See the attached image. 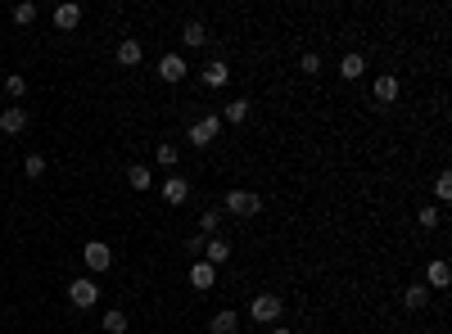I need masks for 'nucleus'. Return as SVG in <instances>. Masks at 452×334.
<instances>
[{
  "label": "nucleus",
  "mask_w": 452,
  "mask_h": 334,
  "mask_svg": "<svg viewBox=\"0 0 452 334\" xmlns=\"http://www.w3.org/2000/svg\"><path fill=\"white\" fill-rule=\"evenodd\" d=\"M226 213L231 217H258L263 213V199L249 190H226Z\"/></svg>",
  "instance_id": "obj_1"
},
{
  "label": "nucleus",
  "mask_w": 452,
  "mask_h": 334,
  "mask_svg": "<svg viewBox=\"0 0 452 334\" xmlns=\"http://www.w3.org/2000/svg\"><path fill=\"white\" fill-rule=\"evenodd\" d=\"M217 131H222V118H199V122H190V145H199V150H209V145L217 140Z\"/></svg>",
  "instance_id": "obj_2"
},
{
  "label": "nucleus",
  "mask_w": 452,
  "mask_h": 334,
  "mask_svg": "<svg viewBox=\"0 0 452 334\" xmlns=\"http://www.w3.org/2000/svg\"><path fill=\"white\" fill-rule=\"evenodd\" d=\"M82 262H87L91 271H109V267H114V249H109L104 240H91L87 249H82Z\"/></svg>",
  "instance_id": "obj_3"
},
{
  "label": "nucleus",
  "mask_w": 452,
  "mask_h": 334,
  "mask_svg": "<svg viewBox=\"0 0 452 334\" xmlns=\"http://www.w3.org/2000/svg\"><path fill=\"white\" fill-rule=\"evenodd\" d=\"M249 312H253V321H263V325H272V321H280V299H276V294H258Z\"/></svg>",
  "instance_id": "obj_4"
},
{
  "label": "nucleus",
  "mask_w": 452,
  "mask_h": 334,
  "mask_svg": "<svg viewBox=\"0 0 452 334\" xmlns=\"http://www.w3.org/2000/svg\"><path fill=\"white\" fill-rule=\"evenodd\" d=\"M398 91H402V86H398L394 72H380V77L371 82V95H375L380 104H394V100H398Z\"/></svg>",
  "instance_id": "obj_5"
},
{
  "label": "nucleus",
  "mask_w": 452,
  "mask_h": 334,
  "mask_svg": "<svg viewBox=\"0 0 452 334\" xmlns=\"http://www.w3.org/2000/svg\"><path fill=\"white\" fill-rule=\"evenodd\" d=\"M68 299H72V307H95L100 289H95V280H72L68 284Z\"/></svg>",
  "instance_id": "obj_6"
},
{
  "label": "nucleus",
  "mask_w": 452,
  "mask_h": 334,
  "mask_svg": "<svg viewBox=\"0 0 452 334\" xmlns=\"http://www.w3.org/2000/svg\"><path fill=\"white\" fill-rule=\"evenodd\" d=\"M77 23H82V5H72V0L55 5V28H59V32H72Z\"/></svg>",
  "instance_id": "obj_7"
},
{
  "label": "nucleus",
  "mask_w": 452,
  "mask_h": 334,
  "mask_svg": "<svg viewBox=\"0 0 452 334\" xmlns=\"http://www.w3.org/2000/svg\"><path fill=\"white\" fill-rule=\"evenodd\" d=\"M158 190H163V199H167V204H172V208H177V204H186V199H190V181H181V177H167L163 185H158Z\"/></svg>",
  "instance_id": "obj_8"
},
{
  "label": "nucleus",
  "mask_w": 452,
  "mask_h": 334,
  "mask_svg": "<svg viewBox=\"0 0 452 334\" xmlns=\"http://www.w3.org/2000/svg\"><path fill=\"white\" fill-rule=\"evenodd\" d=\"M158 77H163V82H181V77H186V59H181V55H163V59H158Z\"/></svg>",
  "instance_id": "obj_9"
},
{
  "label": "nucleus",
  "mask_w": 452,
  "mask_h": 334,
  "mask_svg": "<svg viewBox=\"0 0 452 334\" xmlns=\"http://www.w3.org/2000/svg\"><path fill=\"white\" fill-rule=\"evenodd\" d=\"M23 127H28V108H5V113H0V131L5 135H18Z\"/></svg>",
  "instance_id": "obj_10"
},
{
  "label": "nucleus",
  "mask_w": 452,
  "mask_h": 334,
  "mask_svg": "<svg viewBox=\"0 0 452 334\" xmlns=\"http://www.w3.org/2000/svg\"><path fill=\"white\" fill-rule=\"evenodd\" d=\"M190 284H194V289H213V284H217V267L194 262V267H190Z\"/></svg>",
  "instance_id": "obj_11"
},
{
  "label": "nucleus",
  "mask_w": 452,
  "mask_h": 334,
  "mask_svg": "<svg viewBox=\"0 0 452 334\" xmlns=\"http://www.w3.org/2000/svg\"><path fill=\"white\" fill-rule=\"evenodd\" d=\"M209 330H213V334H236V330H240V316L231 312V307H222V312L209 321Z\"/></svg>",
  "instance_id": "obj_12"
},
{
  "label": "nucleus",
  "mask_w": 452,
  "mask_h": 334,
  "mask_svg": "<svg viewBox=\"0 0 452 334\" xmlns=\"http://www.w3.org/2000/svg\"><path fill=\"white\" fill-rule=\"evenodd\" d=\"M140 55H145L140 41H131V36H127V41H118V64H122V68H136Z\"/></svg>",
  "instance_id": "obj_13"
},
{
  "label": "nucleus",
  "mask_w": 452,
  "mask_h": 334,
  "mask_svg": "<svg viewBox=\"0 0 452 334\" xmlns=\"http://www.w3.org/2000/svg\"><path fill=\"white\" fill-rule=\"evenodd\" d=\"M204 253H209V267H222L226 257H231V244H226V240H217V235H213V240H204Z\"/></svg>",
  "instance_id": "obj_14"
},
{
  "label": "nucleus",
  "mask_w": 452,
  "mask_h": 334,
  "mask_svg": "<svg viewBox=\"0 0 452 334\" xmlns=\"http://www.w3.org/2000/svg\"><path fill=\"white\" fill-rule=\"evenodd\" d=\"M226 82H231V68L222 64V59H213V64L204 68V86H213V91H217V86H226Z\"/></svg>",
  "instance_id": "obj_15"
},
{
  "label": "nucleus",
  "mask_w": 452,
  "mask_h": 334,
  "mask_svg": "<svg viewBox=\"0 0 452 334\" xmlns=\"http://www.w3.org/2000/svg\"><path fill=\"white\" fill-rule=\"evenodd\" d=\"M448 280H452V267H448V262H430L425 284H430V289H448Z\"/></svg>",
  "instance_id": "obj_16"
},
{
  "label": "nucleus",
  "mask_w": 452,
  "mask_h": 334,
  "mask_svg": "<svg viewBox=\"0 0 452 334\" xmlns=\"http://www.w3.org/2000/svg\"><path fill=\"white\" fill-rule=\"evenodd\" d=\"M362 72H366V59H362V55H344V59H339V77L358 82Z\"/></svg>",
  "instance_id": "obj_17"
},
{
  "label": "nucleus",
  "mask_w": 452,
  "mask_h": 334,
  "mask_svg": "<svg viewBox=\"0 0 452 334\" xmlns=\"http://www.w3.org/2000/svg\"><path fill=\"white\" fill-rule=\"evenodd\" d=\"M402 303H407L412 312H421V307L430 303V289H425V284H407V289H402Z\"/></svg>",
  "instance_id": "obj_18"
},
{
  "label": "nucleus",
  "mask_w": 452,
  "mask_h": 334,
  "mask_svg": "<svg viewBox=\"0 0 452 334\" xmlns=\"http://www.w3.org/2000/svg\"><path fill=\"white\" fill-rule=\"evenodd\" d=\"M181 41H186V45H204V41H209V28H204L199 18H190L186 28H181Z\"/></svg>",
  "instance_id": "obj_19"
},
{
  "label": "nucleus",
  "mask_w": 452,
  "mask_h": 334,
  "mask_svg": "<svg viewBox=\"0 0 452 334\" xmlns=\"http://www.w3.org/2000/svg\"><path fill=\"white\" fill-rule=\"evenodd\" d=\"M127 181H131V190H150V185H154V177H150V167H145V163L131 167V172H127Z\"/></svg>",
  "instance_id": "obj_20"
},
{
  "label": "nucleus",
  "mask_w": 452,
  "mask_h": 334,
  "mask_svg": "<svg viewBox=\"0 0 452 334\" xmlns=\"http://www.w3.org/2000/svg\"><path fill=\"white\" fill-rule=\"evenodd\" d=\"M244 118H249V100H231L222 108V122H244Z\"/></svg>",
  "instance_id": "obj_21"
},
{
  "label": "nucleus",
  "mask_w": 452,
  "mask_h": 334,
  "mask_svg": "<svg viewBox=\"0 0 452 334\" xmlns=\"http://www.w3.org/2000/svg\"><path fill=\"white\" fill-rule=\"evenodd\" d=\"M100 325H104L109 334H127V316H122L118 307H114V312H104V321H100Z\"/></svg>",
  "instance_id": "obj_22"
},
{
  "label": "nucleus",
  "mask_w": 452,
  "mask_h": 334,
  "mask_svg": "<svg viewBox=\"0 0 452 334\" xmlns=\"http://www.w3.org/2000/svg\"><path fill=\"white\" fill-rule=\"evenodd\" d=\"M177 158H181L177 145H158V150H154V163H158V167H177Z\"/></svg>",
  "instance_id": "obj_23"
},
{
  "label": "nucleus",
  "mask_w": 452,
  "mask_h": 334,
  "mask_svg": "<svg viewBox=\"0 0 452 334\" xmlns=\"http://www.w3.org/2000/svg\"><path fill=\"white\" fill-rule=\"evenodd\" d=\"M23 172H28L32 181H36V177H45V158H41V154H28V158H23Z\"/></svg>",
  "instance_id": "obj_24"
},
{
  "label": "nucleus",
  "mask_w": 452,
  "mask_h": 334,
  "mask_svg": "<svg viewBox=\"0 0 452 334\" xmlns=\"http://www.w3.org/2000/svg\"><path fill=\"white\" fill-rule=\"evenodd\" d=\"M217 221H222V217H217L213 208H209V213L199 217V235H204V240H213V235H217Z\"/></svg>",
  "instance_id": "obj_25"
},
{
  "label": "nucleus",
  "mask_w": 452,
  "mask_h": 334,
  "mask_svg": "<svg viewBox=\"0 0 452 334\" xmlns=\"http://www.w3.org/2000/svg\"><path fill=\"white\" fill-rule=\"evenodd\" d=\"M434 194H439V199H452V172H439V181H434Z\"/></svg>",
  "instance_id": "obj_26"
},
{
  "label": "nucleus",
  "mask_w": 452,
  "mask_h": 334,
  "mask_svg": "<svg viewBox=\"0 0 452 334\" xmlns=\"http://www.w3.org/2000/svg\"><path fill=\"white\" fill-rule=\"evenodd\" d=\"M32 18H36V5H32V0H23V5H14V23H23V28H28Z\"/></svg>",
  "instance_id": "obj_27"
},
{
  "label": "nucleus",
  "mask_w": 452,
  "mask_h": 334,
  "mask_svg": "<svg viewBox=\"0 0 452 334\" xmlns=\"http://www.w3.org/2000/svg\"><path fill=\"white\" fill-rule=\"evenodd\" d=\"M5 91L14 95V100H23V91H28V82H23L18 72H9V77H5Z\"/></svg>",
  "instance_id": "obj_28"
},
{
  "label": "nucleus",
  "mask_w": 452,
  "mask_h": 334,
  "mask_svg": "<svg viewBox=\"0 0 452 334\" xmlns=\"http://www.w3.org/2000/svg\"><path fill=\"white\" fill-rule=\"evenodd\" d=\"M417 221H421V230H434V226H439V221H443V217H439L434 208H421V217H417Z\"/></svg>",
  "instance_id": "obj_29"
},
{
  "label": "nucleus",
  "mask_w": 452,
  "mask_h": 334,
  "mask_svg": "<svg viewBox=\"0 0 452 334\" xmlns=\"http://www.w3.org/2000/svg\"><path fill=\"white\" fill-rule=\"evenodd\" d=\"M303 72H312V77H316V72H321V55H303Z\"/></svg>",
  "instance_id": "obj_30"
},
{
  "label": "nucleus",
  "mask_w": 452,
  "mask_h": 334,
  "mask_svg": "<svg viewBox=\"0 0 452 334\" xmlns=\"http://www.w3.org/2000/svg\"><path fill=\"white\" fill-rule=\"evenodd\" d=\"M272 334H294V330H285V325H276V330H272Z\"/></svg>",
  "instance_id": "obj_31"
}]
</instances>
